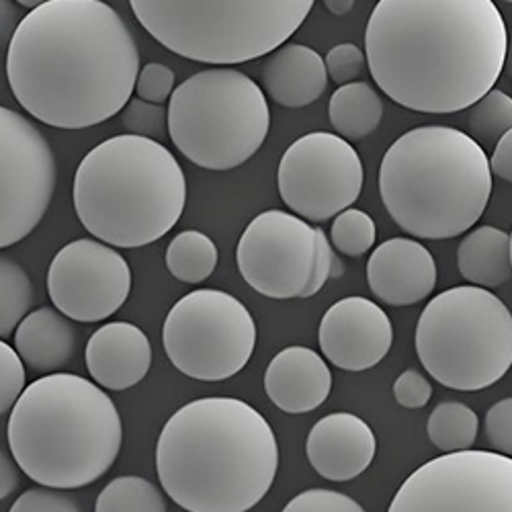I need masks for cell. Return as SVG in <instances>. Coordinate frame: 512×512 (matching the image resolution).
<instances>
[{"label":"cell","mask_w":512,"mask_h":512,"mask_svg":"<svg viewBox=\"0 0 512 512\" xmlns=\"http://www.w3.org/2000/svg\"><path fill=\"white\" fill-rule=\"evenodd\" d=\"M140 50L121 15L101 0H48L27 13L7 50L17 103L58 130H87L130 103Z\"/></svg>","instance_id":"obj_1"},{"label":"cell","mask_w":512,"mask_h":512,"mask_svg":"<svg viewBox=\"0 0 512 512\" xmlns=\"http://www.w3.org/2000/svg\"><path fill=\"white\" fill-rule=\"evenodd\" d=\"M365 52L383 95L416 113L449 115L494 89L508 33L492 0H381Z\"/></svg>","instance_id":"obj_2"},{"label":"cell","mask_w":512,"mask_h":512,"mask_svg":"<svg viewBox=\"0 0 512 512\" xmlns=\"http://www.w3.org/2000/svg\"><path fill=\"white\" fill-rule=\"evenodd\" d=\"M279 445L267 418L236 398H201L164 424L156 472L187 512H248L271 490Z\"/></svg>","instance_id":"obj_3"},{"label":"cell","mask_w":512,"mask_h":512,"mask_svg":"<svg viewBox=\"0 0 512 512\" xmlns=\"http://www.w3.org/2000/svg\"><path fill=\"white\" fill-rule=\"evenodd\" d=\"M7 439L29 480L66 492L109 472L123 445V422L95 381L52 373L23 390L11 410Z\"/></svg>","instance_id":"obj_4"},{"label":"cell","mask_w":512,"mask_h":512,"mask_svg":"<svg viewBox=\"0 0 512 512\" xmlns=\"http://www.w3.org/2000/svg\"><path fill=\"white\" fill-rule=\"evenodd\" d=\"M379 195L406 234L422 240L461 236L488 207V156L455 127H414L383 154Z\"/></svg>","instance_id":"obj_5"},{"label":"cell","mask_w":512,"mask_h":512,"mask_svg":"<svg viewBox=\"0 0 512 512\" xmlns=\"http://www.w3.org/2000/svg\"><path fill=\"white\" fill-rule=\"evenodd\" d=\"M72 199L80 224L95 240L140 248L177 226L187 205V179L166 146L123 134L80 160Z\"/></svg>","instance_id":"obj_6"},{"label":"cell","mask_w":512,"mask_h":512,"mask_svg":"<svg viewBox=\"0 0 512 512\" xmlns=\"http://www.w3.org/2000/svg\"><path fill=\"white\" fill-rule=\"evenodd\" d=\"M162 48L201 64H244L279 50L304 25L312 0H134Z\"/></svg>","instance_id":"obj_7"},{"label":"cell","mask_w":512,"mask_h":512,"mask_svg":"<svg viewBox=\"0 0 512 512\" xmlns=\"http://www.w3.org/2000/svg\"><path fill=\"white\" fill-rule=\"evenodd\" d=\"M168 136L205 170H232L265 144L271 111L261 84L236 68H209L173 91L166 107Z\"/></svg>","instance_id":"obj_8"},{"label":"cell","mask_w":512,"mask_h":512,"mask_svg":"<svg viewBox=\"0 0 512 512\" xmlns=\"http://www.w3.org/2000/svg\"><path fill=\"white\" fill-rule=\"evenodd\" d=\"M414 347L441 386L480 392L512 365V316L498 295L474 285L451 287L422 310Z\"/></svg>","instance_id":"obj_9"},{"label":"cell","mask_w":512,"mask_h":512,"mask_svg":"<svg viewBox=\"0 0 512 512\" xmlns=\"http://www.w3.org/2000/svg\"><path fill=\"white\" fill-rule=\"evenodd\" d=\"M236 263L242 279L271 300H306L345 271L322 228L281 209L263 211L246 226Z\"/></svg>","instance_id":"obj_10"},{"label":"cell","mask_w":512,"mask_h":512,"mask_svg":"<svg viewBox=\"0 0 512 512\" xmlns=\"http://www.w3.org/2000/svg\"><path fill=\"white\" fill-rule=\"evenodd\" d=\"M162 345L183 375L224 381L248 365L256 347V322L234 295L195 289L170 308L162 326Z\"/></svg>","instance_id":"obj_11"},{"label":"cell","mask_w":512,"mask_h":512,"mask_svg":"<svg viewBox=\"0 0 512 512\" xmlns=\"http://www.w3.org/2000/svg\"><path fill=\"white\" fill-rule=\"evenodd\" d=\"M388 512H512V459L474 449L435 457L406 478Z\"/></svg>","instance_id":"obj_12"},{"label":"cell","mask_w":512,"mask_h":512,"mask_svg":"<svg viewBox=\"0 0 512 512\" xmlns=\"http://www.w3.org/2000/svg\"><path fill=\"white\" fill-rule=\"evenodd\" d=\"M58 181L48 138L25 115L0 105V250L44 220Z\"/></svg>","instance_id":"obj_13"},{"label":"cell","mask_w":512,"mask_h":512,"mask_svg":"<svg viewBox=\"0 0 512 512\" xmlns=\"http://www.w3.org/2000/svg\"><path fill=\"white\" fill-rule=\"evenodd\" d=\"M277 185L283 203L304 222H326L353 207L363 189L357 150L328 132L295 140L281 156Z\"/></svg>","instance_id":"obj_14"},{"label":"cell","mask_w":512,"mask_h":512,"mask_svg":"<svg viewBox=\"0 0 512 512\" xmlns=\"http://www.w3.org/2000/svg\"><path fill=\"white\" fill-rule=\"evenodd\" d=\"M130 293V265L115 248L95 238L68 242L50 263L48 295L54 310L72 322H103L121 310Z\"/></svg>","instance_id":"obj_15"},{"label":"cell","mask_w":512,"mask_h":512,"mask_svg":"<svg viewBox=\"0 0 512 512\" xmlns=\"http://www.w3.org/2000/svg\"><path fill=\"white\" fill-rule=\"evenodd\" d=\"M318 343L334 367L359 373L386 359L394 343V326L386 310L367 297H345L322 316Z\"/></svg>","instance_id":"obj_16"},{"label":"cell","mask_w":512,"mask_h":512,"mask_svg":"<svg viewBox=\"0 0 512 512\" xmlns=\"http://www.w3.org/2000/svg\"><path fill=\"white\" fill-rule=\"evenodd\" d=\"M371 293L386 306H414L437 287L433 254L412 238H390L379 244L367 261Z\"/></svg>","instance_id":"obj_17"},{"label":"cell","mask_w":512,"mask_h":512,"mask_svg":"<svg viewBox=\"0 0 512 512\" xmlns=\"http://www.w3.org/2000/svg\"><path fill=\"white\" fill-rule=\"evenodd\" d=\"M377 441L371 426L351 412H334L320 418L308 435L310 465L330 482L359 478L373 463Z\"/></svg>","instance_id":"obj_18"},{"label":"cell","mask_w":512,"mask_h":512,"mask_svg":"<svg viewBox=\"0 0 512 512\" xmlns=\"http://www.w3.org/2000/svg\"><path fill=\"white\" fill-rule=\"evenodd\" d=\"M84 359L101 390L123 392L138 386L148 375L152 345L140 326L132 322H109L89 338Z\"/></svg>","instance_id":"obj_19"},{"label":"cell","mask_w":512,"mask_h":512,"mask_svg":"<svg viewBox=\"0 0 512 512\" xmlns=\"http://www.w3.org/2000/svg\"><path fill=\"white\" fill-rule=\"evenodd\" d=\"M330 390V367L308 347L279 351L265 371L269 400L287 414H308L320 408L328 400Z\"/></svg>","instance_id":"obj_20"},{"label":"cell","mask_w":512,"mask_h":512,"mask_svg":"<svg viewBox=\"0 0 512 512\" xmlns=\"http://www.w3.org/2000/svg\"><path fill=\"white\" fill-rule=\"evenodd\" d=\"M265 97L287 109H302L316 103L328 87L324 58L302 44H283L261 70Z\"/></svg>","instance_id":"obj_21"},{"label":"cell","mask_w":512,"mask_h":512,"mask_svg":"<svg viewBox=\"0 0 512 512\" xmlns=\"http://www.w3.org/2000/svg\"><path fill=\"white\" fill-rule=\"evenodd\" d=\"M13 338V349L21 363L37 375L62 373L74 359L78 343L72 320L48 306L31 310L17 326Z\"/></svg>","instance_id":"obj_22"},{"label":"cell","mask_w":512,"mask_h":512,"mask_svg":"<svg viewBox=\"0 0 512 512\" xmlns=\"http://www.w3.org/2000/svg\"><path fill=\"white\" fill-rule=\"evenodd\" d=\"M457 267L474 287L496 289L508 283L512 273V238L494 226L467 232L457 248Z\"/></svg>","instance_id":"obj_23"},{"label":"cell","mask_w":512,"mask_h":512,"mask_svg":"<svg viewBox=\"0 0 512 512\" xmlns=\"http://www.w3.org/2000/svg\"><path fill=\"white\" fill-rule=\"evenodd\" d=\"M328 119L334 136L345 142H361L371 136L383 119V101L367 82H351L334 91L328 103Z\"/></svg>","instance_id":"obj_24"},{"label":"cell","mask_w":512,"mask_h":512,"mask_svg":"<svg viewBox=\"0 0 512 512\" xmlns=\"http://www.w3.org/2000/svg\"><path fill=\"white\" fill-rule=\"evenodd\" d=\"M166 269L183 283H203L216 271L220 252L216 242L197 230L181 232L166 248Z\"/></svg>","instance_id":"obj_25"},{"label":"cell","mask_w":512,"mask_h":512,"mask_svg":"<svg viewBox=\"0 0 512 512\" xmlns=\"http://www.w3.org/2000/svg\"><path fill=\"white\" fill-rule=\"evenodd\" d=\"M478 426V414L469 406L461 402H441L426 422V435L445 455L461 453L474 447Z\"/></svg>","instance_id":"obj_26"},{"label":"cell","mask_w":512,"mask_h":512,"mask_svg":"<svg viewBox=\"0 0 512 512\" xmlns=\"http://www.w3.org/2000/svg\"><path fill=\"white\" fill-rule=\"evenodd\" d=\"M33 306V283L27 271L13 259L0 252V340L15 334L21 320Z\"/></svg>","instance_id":"obj_27"},{"label":"cell","mask_w":512,"mask_h":512,"mask_svg":"<svg viewBox=\"0 0 512 512\" xmlns=\"http://www.w3.org/2000/svg\"><path fill=\"white\" fill-rule=\"evenodd\" d=\"M95 512H166V498L146 478L121 476L101 490Z\"/></svg>","instance_id":"obj_28"},{"label":"cell","mask_w":512,"mask_h":512,"mask_svg":"<svg viewBox=\"0 0 512 512\" xmlns=\"http://www.w3.org/2000/svg\"><path fill=\"white\" fill-rule=\"evenodd\" d=\"M469 138L478 146H496L512 127V99L498 89L486 93L467 111Z\"/></svg>","instance_id":"obj_29"},{"label":"cell","mask_w":512,"mask_h":512,"mask_svg":"<svg viewBox=\"0 0 512 512\" xmlns=\"http://www.w3.org/2000/svg\"><path fill=\"white\" fill-rule=\"evenodd\" d=\"M377 228L369 213L349 207L338 213L330 228V244L347 256H363L373 248Z\"/></svg>","instance_id":"obj_30"},{"label":"cell","mask_w":512,"mask_h":512,"mask_svg":"<svg viewBox=\"0 0 512 512\" xmlns=\"http://www.w3.org/2000/svg\"><path fill=\"white\" fill-rule=\"evenodd\" d=\"M121 125L127 136H138L160 144L168 134L166 107L152 105L134 97L121 111Z\"/></svg>","instance_id":"obj_31"},{"label":"cell","mask_w":512,"mask_h":512,"mask_svg":"<svg viewBox=\"0 0 512 512\" xmlns=\"http://www.w3.org/2000/svg\"><path fill=\"white\" fill-rule=\"evenodd\" d=\"M281 512H367L355 498L326 488H312L291 498Z\"/></svg>","instance_id":"obj_32"},{"label":"cell","mask_w":512,"mask_h":512,"mask_svg":"<svg viewBox=\"0 0 512 512\" xmlns=\"http://www.w3.org/2000/svg\"><path fill=\"white\" fill-rule=\"evenodd\" d=\"M25 381L27 373L19 355L9 343L0 340V416L13 410L19 396L27 388Z\"/></svg>","instance_id":"obj_33"},{"label":"cell","mask_w":512,"mask_h":512,"mask_svg":"<svg viewBox=\"0 0 512 512\" xmlns=\"http://www.w3.org/2000/svg\"><path fill=\"white\" fill-rule=\"evenodd\" d=\"M175 80L177 76L168 66L150 62L138 72L136 87H134L136 99L152 105H164L175 91Z\"/></svg>","instance_id":"obj_34"},{"label":"cell","mask_w":512,"mask_h":512,"mask_svg":"<svg viewBox=\"0 0 512 512\" xmlns=\"http://www.w3.org/2000/svg\"><path fill=\"white\" fill-rule=\"evenodd\" d=\"M9 512H82L78 500L64 490L29 488L11 506Z\"/></svg>","instance_id":"obj_35"},{"label":"cell","mask_w":512,"mask_h":512,"mask_svg":"<svg viewBox=\"0 0 512 512\" xmlns=\"http://www.w3.org/2000/svg\"><path fill=\"white\" fill-rule=\"evenodd\" d=\"M324 66L328 78L345 87V84L355 82L365 72L367 60L365 52L355 44H338L326 54Z\"/></svg>","instance_id":"obj_36"},{"label":"cell","mask_w":512,"mask_h":512,"mask_svg":"<svg viewBox=\"0 0 512 512\" xmlns=\"http://www.w3.org/2000/svg\"><path fill=\"white\" fill-rule=\"evenodd\" d=\"M486 439L494 453L504 457L512 455V400L496 402L486 414Z\"/></svg>","instance_id":"obj_37"},{"label":"cell","mask_w":512,"mask_h":512,"mask_svg":"<svg viewBox=\"0 0 512 512\" xmlns=\"http://www.w3.org/2000/svg\"><path fill=\"white\" fill-rule=\"evenodd\" d=\"M394 398L402 408L418 410L424 408L433 398V386L416 369H406L400 373V377L394 381Z\"/></svg>","instance_id":"obj_38"},{"label":"cell","mask_w":512,"mask_h":512,"mask_svg":"<svg viewBox=\"0 0 512 512\" xmlns=\"http://www.w3.org/2000/svg\"><path fill=\"white\" fill-rule=\"evenodd\" d=\"M488 166H490V175L498 177L506 183L512 181V134H504L494 152L492 158H488Z\"/></svg>","instance_id":"obj_39"},{"label":"cell","mask_w":512,"mask_h":512,"mask_svg":"<svg viewBox=\"0 0 512 512\" xmlns=\"http://www.w3.org/2000/svg\"><path fill=\"white\" fill-rule=\"evenodd\" d=\"M21 19L23 17L15 3H11V0H0V56L7 54Z\"/></svg>","instance_id":"obj_40"},{"label":"cell","mask_w":512,"mask_h":512,"mask_svg":"<svg viewBox=\"0 0 512 512\" xmlns=\"http://www.w3.org/2000/svg\"><path fill=\"white\" fill-rule=\"evenodd\" d=\"M21 469L17 467L15 459L0 451V502H3L5 498H9L21 484Z\"/></svg>","instance_id":"obj_41"},{"label":"cell","mask_w":512,"mask_h":512,"mask_svg":"<svg viewBox=\"0 0 512 512\" xmlns=\"http://www.w3.org/2000/svg\"><path fill=\"white\" fill-rule=\"evenodd\" d=\"M353 7H355L353 0H328V3H326V9L334 15H338V17L351 13Z\"/></svg>","instance_id":"obj_42"},{"label":"cell","mask_w":512,"mask_h":512,"mask_svg":"<svg viewBox=\"0 0 512 512\" xmlns=\"http://www.w3.org/2000/svg\"><path fill=\"white\" fill-rule=\"evenodd\" d=\"M39 5H41L39 0H33V3H31V0H21V3H17V7H25V9H29V13H31V11H35Z\"/></svg>","instance_id":"obj_43"}]
</instances>
